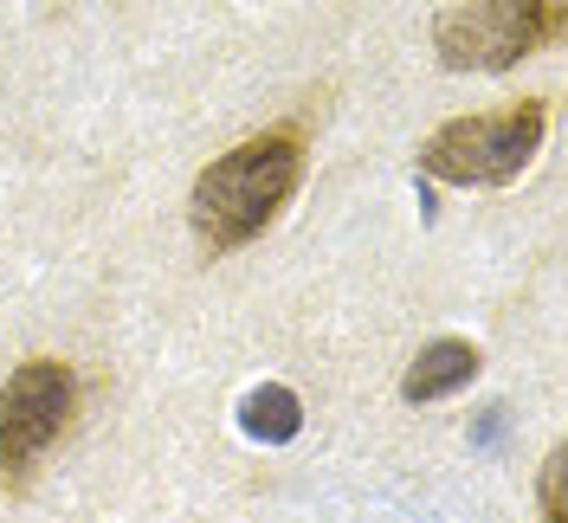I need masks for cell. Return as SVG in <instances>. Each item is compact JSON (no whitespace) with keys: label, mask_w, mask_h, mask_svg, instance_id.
I'll use <instances>...</instances> for the list:
<instances>
[{"label":"cell","mask_w":568,"mask_h":523,"mask_svg":"<svg viewBox=\"0 0 568 523\" xmlns=\"http://www.w3.org/2000/svg\"><path fill=\"white\" fill-rule=\"evenodd\" d=\"M297 181H304V130H265L201 169L187 194V227L207 252H240L272 227Z\"/></svg>","instance_id":"1"},{"label":"cell","mask_w":568,"mask_h":523,"mask_svg":"<svg viewBox=\"0 0 568 523\" xmlns=\"http://www.w3.org/2000/svg\"><path fill=\"white\" fill-rule=\"evenodd\" d=\"M562 479H568V453L542 459V472H536V504H542V523H568V504H562Z\"/></svg>","instance_id":"7"},{"label":"cell","mask_w":568,"mask_h":523,"mask_svg":"<svg viewBox=\"0 0 568 523\" xmlns=\"http://www.w3.org/2000/svg\"><path fill=\"white\" fill-rule=\"evenodd\" d=\"M562 33V0H465L433 20V52L446 71H504Z\"/></svg>","instance_id":"3"},{"label":"cell","mask_w":568,"mask_h":523,"mask_svg":"<svg viewBox=\"0 0 568 523\" xmlns=\"http://www.w3.org/2000/svg\"><path fill=\"white\" fill-rule=\"evenodd\" d=\"M71 408H78V375L52 355H27L7 388H0V485L20 491L33 485L39 459L65 440Z\"/></svg>","instance_id":"4"},{"label":"cell","mask_w":568,"mask_h":523,"mask_svg":"<svg viewBox=\"0 0 568 523\" xmlns=\"http://www.w3.org/2000/svg\"><path fill=\"white\" fill-rule=\"evenodd\" d=\"M471 375H478V349L459 343V336H439V343H426L420 355H414V369L400 375V401L426 408V401H439V394H459Z\"/></svg>","instance_id":"5"},{"label":"cell","mask_w":568,"mask_h":523,"mask_svg":"<svg viewBox=\"0 0 568 523\" xmlns=\"http://www.w3.org/2000/svg\"><path fill=\"white\" fill-rule=\"evenodd\" d=\"M542 130H549V104H536V98L491 110V117H453L420 142V174L453 181V188H497L530 169Z\"/></svg>","instance_id":"2"},{"label":"cell","mask_w":568,"mask_h":523,"mask_svg":"<svg viewBox=\"0 0 568 523\" xmlns=\"http://www.w3.org/2000/svg\"><path fill=\"white\" fill-rule=\"evenodd\" d=\"M240 426H246L252 440H265V446H284V440H297V426H304V408H297V394L278 382L252 388L246 401H240Z\"/></svg>","instance_id":"6"}]
</instances>
